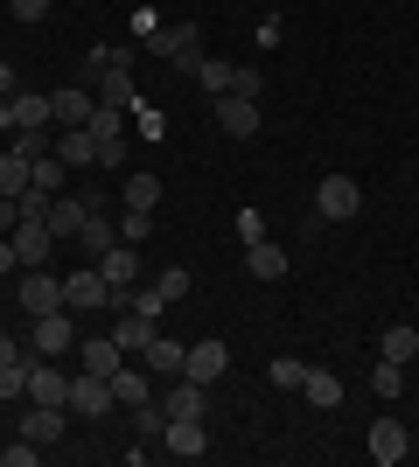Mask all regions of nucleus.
Listing matches in <instances>:
<instances>
[{
    "label": "nucleus",
    "mask_w": 419,
    "mask_h": 467,
    "mask_svg": "<svg viewBox=\"0 0 419 467\" xmlns=\"http://www.w3.org/2000/svg\"><path fill=\"white\" fill-rule=\"evenodd\" d=\"M78 349V314L70 307H49L36 314V335H28V356H42V363H57V356Z\"/></svg>",
    "instance_id": "1"
},
{
    "label": "nucleus",
    "mask_w": 419,
    "mask_h": 467,
    "mask_svg": "<svg viewBox=\"0 0 419 467\" xmlns=\"http://www.w3.org/2000/svg\"><path fill=\"white\" fill-rule=\"evenodd\" d=\"M357 210H363L357 175H321V189H315V223H350Z\"/></svg>",
    "instance_id": "2"
},
{
    "label": "nucleus",
    "mask_w": 419,
    "mask_h": 467,
    "mask_svg": "<svg viewBox=\"0 0 419 467\" xmlns=\"http://www.w3.org/2000/svg\"><path fill=\"white\" fill-rule=\"evenodd\" d=\"M196 42H203V28L196 21H168V28H154V36H147V49H154V57H168V63H182V70H196Z\"/></svg>",
    "instance_id": "3"
},
{
    "label": "nucleus",
    "mask_w": 419,
    "mask_h": 467,
    "mask_svg": "<svg viewBox=\"0 0 419 467\" xmlns=\"http://www.w3.org/2000/svg\"><path fill=\"white\" fill-rule=\"evenodd\" d=\"M120 405V398H112V377H99V370H84V377H70V419H105V411Z\"/></svg>",
    "instance_id": "4"
},
{
    "label": "nucleus",
    "mask_w": 419,
    "mask_h": 467,
    "mask_svg": "<svg viewBox=\"0 0 419 467\" xmlns=\"http://www.w3.org/2000/svg\"><path fill=\"white\" fill-rule=\"evenodd\" d=\"M210 112H217V126H224L231 140H252V133H259V98H245V91L210 98Z\"/></svg>",
    "instance_id": "5"
},
{
    "label": "nucleus",
    "mask_w": 419,
    "mask_h": 467,
    "mask_svg": "<svg viewBox=\"0 0 419 467\" xmlns=\"http://www.w3.org/2000/svg\"><path fill=\"white\" fill-rule=\"evenodd\" d=\"M15 252H21V273H28V265H49V252H57L49 216H21V223H15Z\"/></svg>",
    "instance_id": "6"
},
{
    "label": "nucleus",
    "mask_w": 419,
    "mask_h": 467,
    "mask_svg": "<svg viewBox=\"0 0 419 467\" xmlns=\"http://www.w3.org/2000/svg\"><path fill=\"white\" fill-rule=\"evenodd\" d=\"M203 405H210V384H196V377H168V390H161V419H203Z\"/></svg>",
    "instance_id": "7"
},
{
    "label": "nucleus",
    "mask_w": 419,
    "mask_h": 467,
    "mask_svg": "<svg viewBox=\"0 0 419 467\" xmlns=\"http://www.w3.org/2000/svg\"><path fill=\"white\" fill-rule=\"evenodd\" d=\"M63 307H70V314H99V307H112V286H105L99 265H91V273H78V279H63Z\"/></svg>",
    "instance_id": "8"
},
{
    "label": "nucleus",
    "mask_w": 419,
    "mask_h": 467,
    "mask_svg": "<svg viewBox=\"0 0 419 467\" xmlns=\"http://www.w3.org/2000/svg\"><path fill=\"white\" fill-rule=\"evenodd\" d=\"M91 112H99V98L84 91V84H63V91H49V126H91Z\"/></svg>",
    "instance_id": "9"
},
{
    "label": "nucleus",
    "mask_w": 419,
    "mask_h": 467,
    "mask_svg": "<svg viewBox=\"0 0 419 467\" xmlns=\"http://www.w3.org/2000/svg\"><path fill=\"white\" fill-rule=\"evenodd\" d=\"M161 447L175 453V461H203V453H210V432H203V419H168V426H161Z\"/></svg>",
    "instance_id": "10"
},
{
    "label": "nucleus",
    "mask_w": 419,
    "mask_h": 467,
    "mask_svg": "<svg viewBox=\"0 0 419 467\" xmlns=\"http://www.w3.org/2000/svg\"><path fill=\"white\" fill-rule=\"evenodd\" d=\"M363 447H371V461H378V467H399L405 453H413V432H405L399 419H378V426H371V440H363Z\"/></svg>",
    "instance_id": "11"
},
{
    "label": "nucleus",
    "mask_w": 419,
    "mask_h": 467,
    "mask_svg": "<svg viewBox=\"0 0 419 467\" xmlns=\"http://www.w3.org/2000/svg\"><path fill=\"white\" fill-rule=\"evenodd\" d=\"M99 273H105V286H112V300L133 293L140 286V244H112V252L99 258Z\"/></svg>",
    "instance_id": "12"
},
{
    "label": "nucleus",
    "mask_w": 419,
    "mask_h": 467,
    "mask_svg": "<svg viewBox=\"0 0 419 467\" xmlns=\"http://www.w3.org/2000/svg\"><path fill=\"white\" fill-rule=\"evenodd\" d=\"M21 307H28V321L49 307H63V279H49V265H28V279H21Z\"/></svg>",
    "instance_id": "13"
},
{
    "label": "nucleus",
    "mask_w": 419,
    "mask_h": 467,
    "mask_svg": "<svg viewBox=\"0 0 419 467\" xmlns=\"http://www.w3.org/2000/svg\"><path fill=\"white\" fill-rule=\"evenodd\" d=\"M28 398H36V405H70V377H63L57 363L28 356Z\"/></svg>",
    "instance_id": "14"
},
{
    "label": "nucleus",
    "mask_w": 419,
    "mask_h": 467,
    "mask_svg": "<svg viewBox=\"0 0 419 467\" xmlns=\"http://www.w3.org/2000/svg\"><path fill=\"white\" fill-rule=\"evenodd\" d=\"M161 335V321L154 314H133V307H120V321H112V342H120L126 356H147V342Z\"/></svg>",
    "instance_id": "15"
},
{
    "label": "nucleus",
    "mask_w": 419,
    "mask_h": 467,
    "mask_svg": "<svg viewBox=\"0 0 419 467\" xmlns=\"http://www.w3.org/2000/svg\"><path fill=\"white\" fill-rule=\"evenodd\" d=\"M91 210H99V195H57V202H49V231L78 237L84 223H91Z\"/></svg>",
    "instance_id": "16"
},
{
    "label": "nucleus",
    "mask_w": 419,
    "mask_h": 467,
    "mask_svg": "<svg viewBox=\"0 0 419 467\" xmlns=\"http://www.w3.org/2000/svg\"><path fill=\"white\" fill-rule=\"evenodd\" d=\"M224 370H231V349H224L217 335H203L196 349H189V370H182V377H196V384H217Z\"/></svg>",
    "instance_id": "17"
},
{
    "label": "nucleus",
    "mask_w": 419,
    "mask_h": 467,
    "mask_svg": "<svg viewBox=\"0 0 419 467\" xmlns=\"http://www.w3.org/2000/svg\"><path fill=\"white\" fill-rule=\"evenodd\" d=\"M133 98H140L133 63H105V70H99V105H120V112H133Z\"/></svg>",
    "instance_id": "18"
},
{
    "label": "nucleus",
    "mask_w": 419,
    "mask_h": 467,
    "mask_svg": "<svg viewBox=\"0 0 419 467\" xmlns=\"http://www.w3.org/2000/svg\"><path fill=\"white\" fill-rule=\"evenodd\" d=\"M78 356H84V370H99V377H120V363H126V349L112 335H78Z\"/></svg>",
    "instance_id": "19"
},
{
    "label": "nucleus",
    "mask_w": 419,
    "mask_h": 467,
    "mask_svg": "<svg viewBox=\"0 0 419 467\" xmlns=\"http://www.w3.org/2000/svg\"><path fill=\"white\" fill-rule=\"evenodd\" d=\"M63 419H70L63 405H36L28 419H21V440H36V447H57V440H63Z\"/></svg>",
    "instance_id": "20"
},
{
    "label": "nucleus",
    "mask_w": 419,
    "mask_h": 467,
    "mask_svg": "<svg viewBox=\"0 0 419 467\" xmlns=\"http://www.w3.org/2000/svg\"><path fill=\"white\" fill-rule=\"evenodd\" d=\"M57 161H63V168H91V161H99V140H91V126H63Z\"/></svg>",
    "instance_id": "21"
},
{
    "label": "nucleus",
    "mask_w": 419,
    "mask_h": 467,
    "mask_svg": "<svg viewBox=\"0 0 419 467\" xmlns=\"http://www.w3.org/2000/svg\"><path fill=\"white\" fill-rule=\"evenodd\" d=\"M140 363H147V370H154V377H182V370H189V349H182V342H168V335H154Z\"/></svg>",
    "instance_id": "22"
},
{
    "label": "nucleus",
    "mask_w": 419,
    "mask_h": 467,
    "mask_svg": "<svg viewBox=\"0 0 419 467\" xmlns=\"http://www.w3.org/2000/svg\"><path fill=\"white\" fill-rule=\"evenodd\" d=\"M245 273L252 279H266V286H273V279H287V252H279V244H245Z\"/></svg>",
    "instance_id": "23"
},
{
    "label": "nucleus",
    "mask_w": 419,
    "mask_h": 467,
    "mask_svg": "<svg viewBox=\"0 0 419 467\" xmlns=\"http://www.w3.org/2000/svg\"><path fill=\"white\" fill-rule=\"evenodd\" d=\"M300 398H308L315 411H336V405H342V384H336V370H308V377H300Z\"/></svg>",
    "instance_id": "24"
},
{
    "label": "nucleus",
    "mask_w": 419,
    "mask_h": 467,
    "mask_svg": "<svg viewBox=\"0 0 419 467\" xmlns=\"http://www.w3.org/2000/svg\"><path fill=\"white\" fill-rule=\"evenodd\" d=\"M378 356H384V363H413V356H419V328H405V321H399V328H384Z\"/></svg>",
    "instance_id": "25"
},
{
    "label": "nucleus",
    "mask_w": 419,
    "mask_h": 467,
    "mask_svg": "<svg viewBox=\"0 0 419 467\" xmlns=\"http://www.w3.org/2000/svg\"><path fill=\"white\" fill-rule=\"evenodd\" d=\"M7 112H15V126H42V133H49V98H42V91H15V98H7Z\"/></svg>",
    "instance_id": "26"
},
{
    "label": "nucleus",
    "mask_w": 419,
    "mask_h": 467,
    "mask_svg": "<svg viewBox=\"0 0 419 467\" xmlns=\"http://www.w3.org/2000/svg\"><path fill=\"white\" fill-rule=\"evenodd\" d=\"M126 210H161V175L133 168V175H126Z\"/></svg>",
    "instance_id": "27"
},
{
    "label": "nucleus",
    "mask_w": 419,
    "mask_h": 467,
    "mask_svg": "<svg viewBox=\"0 0 419 467\" xmlns=\"http://www.w3.org/2000/svg\"><path fill=\"white\" fill-rule=\"evenodd\" d=\"M78 244H84V252H91V258H105V252H112V244H120V223H105V216L91 210V223H84V231H78Z\"/></svg>",
    "instance_id": "28"
},
{
    "label": "nucleus",
    "mask_w": 419,
    "mask_h": 467,
    "mask_svg": "<svg viewBox=\"0 0 419 467\" xmlns=\"http://www.w3.org/2000/svg\"><path fill=\"white\" fill-rule=\"evenodd\" d=\"M28 189H42V195H63V161H57V147L42 161H28Z\"/></svg>",
    "instance_id": "29"
},
{
    "label": "nucleus",
    "mask_w": 419,
    "mask_h": 467,
    "mask_svg": "<svg viewBox=\"0 0 419 467\" xmlns=\"http://www.w3.org/2000/svg\"><path fill=\"white\" fill-rule=\"evenodd\" d=\"M196 78H203V91H210V98H224V91H231V78H238V63L203 57V63H196Z\"/></svg>",
    "instance_id": "30"
},
{
    "label": "nucleus",
    "mask_w": 419,
    "mask_h": 467,
    "mask_svg": "<svg viewBox=\"0 0 419 467\" xmlns=\"http://www.w3.org/2000/svg\"><path fill=\"white\" fill-rule=\"evenodd\" d=\"M371 390H378V398H399L405 390V363H384L378 356V363H371Z\"/></svg>",
    "instance_id": "31"
},
{
    "label": "nucleus",
    "mask_w": 419,
    "mask_h": 467,
    "mask_svg": "<svg viewBox=\"0 0 419 467\" xmlns=\"http://www.w3.org/2000/svg\"><path fill=\"white\" fill-rule=\"evenodd\" d=\"M21 189H28V161H21V154H0V195L15 202Z\"/></svg>",
    "instance_id": "32"
},
{
    "label": "nucleus",
    "mask_w": 419,
    "mask_h": 467,
    "mask_svg": "<svg viewBox=\"0 0 419 467\" xmlns=\"http://www.w3.org/2000/svg\"><path fill=\"white\" fill-rule=\"evenodd\" d=\"M133 126H140V140H161V133H168V119L154 112V98H133Z\"/></svg>",
    "instance_id": "33"
},
{
    "label": "nucleus",
    "mask_w": 419,
    "mask_h": 467,
    "mask_svg": "<svg viewBox=\"0 0 419 467\" xmlns=\"http://www.w3.org/2000/svg\"><path fill=\"white\" fill-rule=\"evenodd\" d=\"M154 286H161V300H168V307H175V300H189V286H196V279L182 273V265H168V273H161Z\"/></svg>",
    "instance_id": "34"
},
{
    "label": "nucleus",
    "mask_w": 419,
    "mask_h": 467,
    "mask_svg": "<svg viewBox=\"0 0 419 467\" xmlns=\"http://www.w3.org/2000/svg\"><path fill=\"white\" fill-rule=\"evenodd\" d=\"M147 231H154V210H126L120 216V244H140Z\"/></svg>",
    "instance_id": "35"
},
{
    "label": "nucleus",
    "mask_w": 419,
    "mask_h": 467,
    "mask_svg": "<svg viewBox=\"0 0 419 467\" xmlns=\"http://www.w3.org/2000/svg\"><path fill=\"white\" fill-rule=\"evenodd\" d=\"M36 461H42L36 440H15V447H0V467H36Z\"/></svg>",
    "instance_id": "36"
},
{
    "label": "nucleus",
    "mask_w": 419,
    "mask_h": 467,
    "mask_svg": "<svg viewBox=\"0 0 419 467\" xmlns=\"http://www.w3.org/2000/svg\"><path fill=\"white\" fill-rule=\"evenodd\" d=\"M28 390V363H0V398H21Z\"/></svg>",
    "instance_id": "37"
},
{
    "label": "nucleus",
    "mask_w": 419,
    "mask_h": 467,
    "mask_svg": "<svg viewBox=\"0 0 419 467\" xmlns=\"http://www.w3.org/2000/svg\"><path fill=\"white\" fill-rule=\"evenodd\" d=\"M231 223H238V237H245V244H259V237H266V216L252 210V202H245V210L231 216Z\"/></svg>",
    "instance_id": "38"
},
{
    "label": "nucleus",
    "mask_w": 419,
    "mask_h": 467,
    "mask_svg": "<svg viewBox=\"0 0 419 467\" xmlns=\"http://www.w3.org/2000/svg\"><path fill=\"white\" fill-rule=\"evenodd\" d=\"M300 377H308V363H294V356H279V363H273V384L279 390H300Z\"/></svg>",
    "instance_id": "39"
},
{
    "label": "nucleus",
    "mask_w": 419,
    "mask_h": 467,
    "mask_svg": "<svg viewBox=\"0 0 419 467\" xmlns=\"http://www.w3.org/2000/svg\"><path fill=\"white\" fill-rule=\"evenodd\" d=\"M231 91H245V98H259V91H266V78H259V63H238V78H231Z\"/></svg>",
    "instance_id": "40"
},
{
    "label": "nucleus",
    "mask_w": 419,
    "mask_h": 467,
    "mask_svg": "<svg viewBox=\"0 0 419 467\" xmlns=\"http://www.w3.org/2000/svg\"><path fill=\"white\" fill-rule=\"evenodd\" d=\"M99 168H126V133L99 140Z\"/></svg>",
    "instance_id": "41"
},
{
    "label": "nucleus",
    "mask_w": 419,
    "mask_h": 467,
    "mask_svg": "<svg viewBox=\"0 0 419 467\" xmlns=\"http://www.w3.org/2000/svg\"><path fill=\"white\" fill-rule=\"evenodd\" d=\"M7 7H15V21H28V28H36V21L49 15V0H7Z\"/></svg>",
    "instance_id": "42"
},
{
    "label": "nucleus",
    "mask_w": 419,
    "mask_h": 467,
    "mask_svg": "<svg viewBox=\"0 0 419 467\" xmlns=\"http://www.w3.org/2000/svg\"><path fill=\"white\" fill-rule=\"evenodd\" d=\"M0 273H21V252H15V237H0Z\"/></svg>",
    "instance_id": "43"
},
{
    "label": "nucleus",
    "mask_w": 419,
    "mask_h": 467,
    "mask_svg": "<svg viewBox=\"0 0 419 467\" xmlns=\"http://www.w3.org/2000/svg\"><path fill=\"white\" fill-rule=\"evenodd\" d=\"M15 223H21V210L7 202V195H0V237H15Z\"/></svg>",
    "instance_id": "44"
},
{
    "label": "nucleus",
    "mask_w": 419,
    "mask_h": 467,
    "mask_svg": "<svg viewBox=\"0 0 419 467\" xmlns=\"http://www.w3.org/2000/svg\"><path fill=\"white\" fill-rule=\"evenodd\" d=\"M21 91V78H15V63H0V98H15Z\"/></svg>",
    "instance_id": "45"
},
{
    "label": "nucleus",
    "mask_w": 419,
    "mask_h": 467,
    "mask_svg": "<svg viewBox=\"0 0 419 467\" xmlns=\"http://www.w3.org/2000/svg\"><path fill=\"white\" fill-rule=\"evenodd\" d=\"M0 363H21V349H15V335H0Z\"/></svg>",
    "instance_id": "46"
},
{
    "label": "nucleus",
    "mask_w": 419,
    "mask_h": 467,
    "mask_svg": "<svg viewBox=\"0 0 419 467\" xmlns=\"http://www.w3.org/2000/svg\"><path fill=\"white\" fill-rule=\"evenodd\" d=\"M0 133H15V112H7V98H0Z\"/></svg>",
    "instance_id": "47"
}]
</instances>
